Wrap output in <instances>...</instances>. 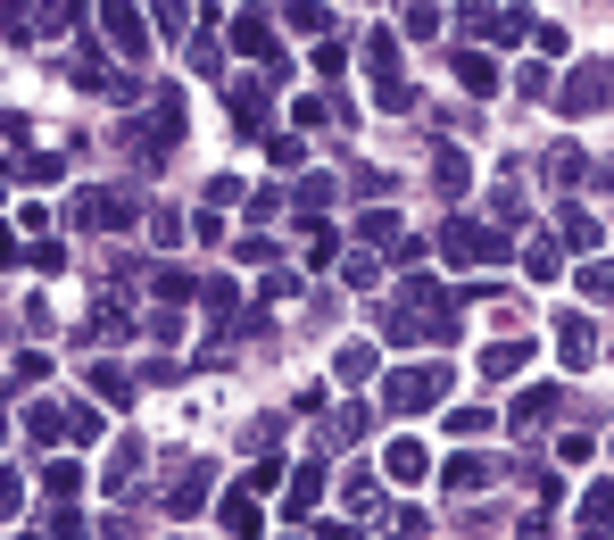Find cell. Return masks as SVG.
<instances>
[{"instance_id": "cell-1", "label": "cell", "mask_w": 614, "mask_h": 540, "mask_svg": "<svg viewBox=\"0 0 614 540\" xmlns=\"http://www.w3.org/2000/svg\"><path fill=\"white\" fill-rule=\"evenodd\" d=\"M390 474H399V482H424V449L399 441V449H390Z\"/></svg>"}]
</instances>
